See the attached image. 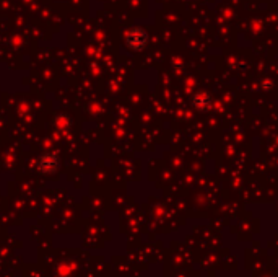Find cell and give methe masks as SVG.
<instances>
[{
	"label": "cell",
	"mask_w": 278,
	"mask_h": 277,
	"mask_svg": "<svg viewBox=\"0 0 278 277\" xmlns=\"http://www.w3.org/2000/svg\"><path fill=\"white\" fill-rule=\"evenodd\" d=\"M192 104L195 109L205 111L210 108V104H212V98H210V95L205 93V91H199V93H195L192 96Z\"/></svg>",
	"instance_id": "3957f363"
},
{
	"label": "cell",
	"mask_w": 278,
	"mask_h": 277,
	"mask_svg": "<svg viewBox=\"0 0 278 277\" xmlns=\"http://www.w3.org/2000/svg\"><path fill=\"white\" fill-rule=\"evenodd\" d=\"M36 165H38V170L41 171V173L51 175V173H55V171L59 170L60 160H59V155L55 152H44V153H41L39 155Z\"/></svg>",
	"instance_id": "6da1fadb"
},
{
	"label": "cell",
	"mask_w": 278,
	"mask_h": 277,
	"mask_svg": "<svg viewBox=\"0 0 278 277\" xmlns=\"http://www.w3.org/2000/svg\"><path fill=\"white\" fill-rule=\"evenodd\" d=\"M148 42V34L145 29L141 28H134L131 31L127 33L126 36V44L129 49H132V51H141Z\"/></svg>",
	"instance_id": "7a4b0ae2"
}]
</instances>
